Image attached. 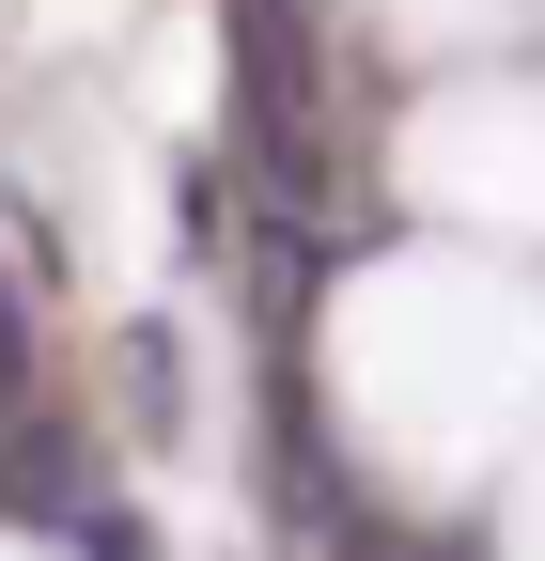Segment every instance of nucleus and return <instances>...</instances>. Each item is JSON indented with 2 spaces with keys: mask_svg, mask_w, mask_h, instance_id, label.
Instances as JSON below:
<instances>
[{
  "mask_svg": "<svg viewBox=\"0 0 545 561\" xmlns=\"http://www.w3.org/2000/svg\"><path fill=\"white\" fill-rule=\"evenodd\" d=\"M125 405H141V437H172V328L125 343Z\"/></svg>",
  "mask_w": 545,
  "mask_h": 561,
  "instance_id": "1",
  "label": "nucleus"
},
{
  "mask_svg": "<svg viewBox=\"0 0 545 561\" xmlns=\"http://www.w3.org/2000/svg\"><path fill=\"white\" fill-rule=\"evenodd\" d=\"M0 328H16V312H0Z\"/></svg>",
  "mask_w": 545,
  "mask_h": 561,
  "instance_id": "2",
  "label": "nucleus"
}]
</instances>
